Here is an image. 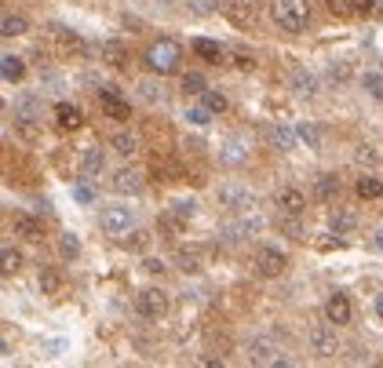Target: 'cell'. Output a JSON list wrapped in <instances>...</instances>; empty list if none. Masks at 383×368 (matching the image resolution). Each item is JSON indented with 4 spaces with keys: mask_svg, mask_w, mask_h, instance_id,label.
I'll list each match as a JSON object with an SVG mask.
<instances>
[{
    "mask_svg": "<svg viewBox=\"0 0 383 368\" xmlns=\"http://www.w3.org/2000/svg\"><path fill=\"white\" fill-rule=\"evenodd\" d=\"M270 19L285 33H303L310 26V0H274L270 4Z\"/></svg>",
    "mask_w": 383,
    "mask_h": 368,
    "instance_id": "1",
    "label": "cell"
},
{
    "mask_svg": "<svg viewBox=\"0 0 383 368\" xmlns=\"http://www.w3.org/2000/svg\"><path fill=\"white\" fill-rule=\"evenodd\" d=\"M179 62H183V47L175 44V40H168V37L153 40V44L147 47V66H150L157 77L175 73V70H179Z\"/></svg>",
    "mask_w": 383,
    "mask_h": 368,
    "instance_id": "2",
    "label": "cell"
},
{
    "mask_svg": "<svg viewBox=\"0 0 383 368\" xmlns=\"http://www.w3.org/2000/svg\"><path fill=\"white\" fill-rule=\"evenodd\" d=\"M216 201H219V208H227V212H234V215H248L252 208H255V194H252L248 186H241V183L219 186Z\"/></svg>",
    "mask_w": 383,
    "mask_h": 368,
    "instance_id": "3",
    "label": "cell"
},
{
    "mask_svg": "<svg viewBox=\"0 0 383 368\" xmlns=\"http://www.w3.org/2000/svg\"><path fill=\"white\" fill-rule=\"evenodd\" d=\"M135 310L147 317V321H161V317L168 314V296L161 292V288H142V292L135 296Z\"/></svg>",
    "mask_w": 383,
    "mask_h": 368,
    "instance_id": "4",
    "label": "cell"
},
{
    "mask_svg": "<svg viewBox=\"0 0 383 368\" xmlns=\"http://www.w3.org/2000/svg\"><path fill=\"white\" fill-rule=\"evenodd\" d=\"M99 222H103L106 233L121 237V233H128V230L135 227V212H132V208H124V204H110V208H103Z\"/></svg>",
    "mask_w": 383,
    "mask_h": 368,
    "instance_id": "5",
    "label": "cell"
},
{
    "mask_svg": "<svg viewBox=\"0 0 383 368\" xmlns=\"http://www.w3.org/2000/svg\"><path fill=\"white\" fill-rule=\"evenodd\" d=\"M285 266H289V259H285L281 248L263 245L260 252H255V270H260V277H281Z\"/></svg>",
    "mask_w": 383,
    "mask_h": 368,
    "instance_id": "6",
    "label": "cell"
},
{
    "mask_svg": "<svg viewBox=\"0 0 383 368\" xmlns=\"http://www.w3.org/2000/svg\"><path fill=\"white\" fill-rule=\"evenodd\" d=\"M310 350L317 358H336L340 354V339H336V332H332V321L310 328Z\"/></svg>",
    "mask_w": 383,
    "mask_h": 368,
    "instance_id": "7",
    "label": "cell"
},
{
    "mask_svg": "<svg viewBox=\"0 0 383 368\" xmlns=\"http://www.w3.org/2000/svg\"><path fill=\"white\" fill-rule=\"evenodd\" d=\"M99 109H103L110 121H128V117H132V106H128V99H121L114 88H103V91H99Z\"/></svg>",
    "mask_w": 383,
    "mask_h": 368,
    "instance_id": "8",
    "label": "cell"
},
{
    "mask_svg": "<svg viewBox=\"0 0 383 368\" xmlns=\"http://www.w3.org/2000/svg\"><path fill=\"white\" fill-rule=\"evenodd\" d=\"M274 204L281 208V215H303L307 212V197H303L299 186H281L274 194Z\"/></svg>",
    "mask_w": 383,
    "mask_h": 368,
    "instance_id": "9",
    "label": "cell"
},
{
    "mask_svg": "<svg viewBox=\"0 0 383 368\" xmlns=\"http://www.w3.org/2000/svg\"><path fill=\"white\" fill-rule=\"evenodd\" d=\"M110 186H114V194H128V197H135V194H142V171H135V168H121V171H114V179H110Z\"/></svg>",
    "mask_w": 383,
    "mask_h": 368,
    "instance_id": "10",
    "label": "cell"
},
{
    "mask_svg": "<svg viewBox=\"0 0 383 368\" xmlns=\"http://www.w3.org/2000/svg\"><path fill=\"white\" fill-rule=\"evenodd\" d=\"M248 361L252 365H278V368L289 365L285 358H278V346L270 343V339H252L248 343Z\"/></svg>",
    "mask_w": 383,
    "mask_h": 368,
    "instance_id": "11",
    "label": "cell"
},
{
    "mask_svg": "<svg viewBox=\"0 0 383 368\" xmlns=\"http://www.w3.org/2000/svg\"><path fill=\"white\" fill-rule=\"evenodd\" d=\"M350 314H354V307H350V296L343 292H332L329 302H325V317L332 325H350Z\"/></svg>",
    "mask_w": 383,
    "mask_h": 368,
    "instance_id": "12",
    "label": "cell"
},
{
    "mask_svg": "<svg viewBox=\"0 0 383 368\" xmlns=\"http://www.w3.org/2000/svg\"><path fill=\"white\" fill-rule=\"evenodd\" d=\"M263 227H266V222L248 212V219H237L234 227H227V237H230V241H252V237L263 233Z\"/></svg>",
    "mask_w": 383,
    "mask_h": 368,
    "instance_id": "13",
    "label": "cell"
},
{
    "mask_svg": "<svg viewBox=\"0 0 383 368\" xmlns=\"http://www.w3.org/2000/svg\"><path fill=\"white\" fill-rule=\"evenodd\" d=\"M329 230L336 237H350L358 230V215L350 212V208H332V212H329Z\"/></svg>",
    "mask_w": 383,
    "mask_h": 368,
    "instance_id": "14",
    "label": "cell"
},
{
    "mask_svg": "<svg viewBox=\"0 0 383 368\" xmlns=\"http://www.w3.org/2000/svg\"><path fill=\"white\" fill-rule=\"evenodd\" d=\"M55 124L62 128V132H73V128H81V124H84L81 106H73V102H59V106H55Z\"/></svg>",
    "mask_w": 383,
    "mask_h": 368,
    "instance_id": "15",
    "label": "cell"
},
{
    "mask_svg": "<svg viewBox=\"0 0 383 368\" xmlns=\"http://www.w3.org/2000/svg\"><path fill=\"white\" fill-rule=\"evenodd\" d=\"M37 284H40V296H59V292H62V284H66V277H62V270H59V266H40Z\"/></svg>",
    "mask_w": 383,
    "mask_h": 368,
    "instance_id": "16",
    "label": "cell"
},
{
    "mask_svg": "<svg viewBox=\"0 0 383 368\" xmlns=\"http://www.w3.org/2000/svg\"><path fill=\"white\" fill-rule=\"evenodd\" d=\"M340 190H343V186H340V179H336V175H329V171L314 179V197L322 201V204H332V201L340 197Z\"/></svg>",
    "mask_w": 383,
    "mask_h": 368,
    "instance_id": "17",
    "label": "cell"
},
{
    "mask_svg": "<svg viewBox=\"0 0 383 368\" xmlns=\"http://www.w3.org/2000/svg\"><path fill=\"white\" fill-rule=\"evenodd\" d=\"M11 227H15V233H19V237H26V241H40V237H44V222L33 219V215H26V212L15 215Z\"/></svg>",
    "mask_w": 383,
    "mask_h": 368,
    "instance_id": "18",
    "label": "cell"
},
{
    "mask_svg": "<svg viewBox=\"0 0 383 368\" xmlns=\"http://www.w3.org/2000/svg\"><path fill=\"white\" fill-rule=\"evenodd\" d=\"M289 88L299 95V99H310V95L317 91V77H314L310 70H292V77H289Z\"/></svg>",
    "mask_w": 383,
    "mask_h": 368,
    "instance_id": "19",
    "label": "cell"
},
{
    "mask_svg": "<svg viewBox=\"0 0 383 368\" xmlns=\"http://www.w3.org/2000/svg\"><path fill=\"white\" fill-rule=\"evenodd\" d=\"M26 266V255L19 248H0V277H15Z\"/></svg>",
    "mask_w": 383,
    "mask_h": 368,
    "instance_id": "20",
    "label": "cell"
},
{
    "mask_svg": "<svg viewBox=\"0 0 383 368\" xmlns=\"http://www.w3.org/2000/svg\"><path fill=\"white\" fill-rule=\"evenodd\" d=\"M103 62H106L110 70H124L128 66V47L121 40H106L103 44Z\"/></svg>",
    "mask_w": 383,
    "mask_h": 368,
    "instance_id": "21",
    "label": "cell"
},
{
    "mask_svg": "<svg viewBox=\"0 0 383 368\" xmlns=\"http://www.w3.org/2000/svg\"><path fill=\"white\" fill-rule=\"evenodd\" d=\"M227 19H230L234 26L248 29V26L255 22V15H252V8H248V0H234V4H227Z\"/></svg>",
    "mask_w": 383,
    "mask_h": 368,
    "instance_id": "22",
    "label": "cell"
},
{
    "mask_svg": "<svg viewBox=\"0 0 383 368\" xmlns=\"http://www.w3.org/2000/svg\"><path fill=\"white\" fill-rule=\"evenodd\" d=\"M103 168H106V153H103L99 146H91V150L81 153V171L88 175V179H91V175H99Z\"/></svg>",
    "mask_w": 383,
    "mask_h": 368,
    "instance_id": "23",
    "label": "cell"
},
{
    "mask_svg": "<svg viewBox=\"0 0 383 368\" xmlns=\"http://www.w3.org/2000/svg\"><path fill=\"white\" fill-rule=\"evenodd\" d=\"M26 29H29V19H26V15H4V19H0V37H22L26 33Z\"/></svg>",
    "mask_w": 383,
    "mask_h": 368,
    "instance_id": "24",
    "label": "cell"
},
{
    "mask_svg": "<svg viewBox=\"0 0 383 368\" xmlns=\"http://www.w3.org/2000/svg\"><path fill=\"white\" fill-rule=\"evenodd\" d=\"M0 77H4V81H11V84H19L22 77H26V62L15 59V55H4V59H0Z\"/></svg>",
    "mask_w": 383,
    "mask_h": 368,
    "instance_id": "25",
    "label": "cell"
},
{
    "mask_svg": "<svg viewBox=\"0 0 383 368\" xmlns=\"http://www.w3.org/2000/svg\"><path fill=\"white\" fill-rule=\"evenodd\" d=\"M110 150L121 153V157H132L139 150V139L132 132H114V135H110Z\"/></svg>",
    "mask_w": 383,
    "mask_h": 368,
    "instance_id": "26",
    "label": "cell"
},
{
    "mask_svg": "<svg viewBox=\"0 0 383 368\" xmlns=\"http://www.w3.org/2000/svg\"><path fill=\"white\" fill-rule=\"evenodd\" d=\"M354 194L361 201H376V197H383V183L376 179V175H361V179L354 183Z\"/></svg>",
    "mask_w": 383,
    "mask_h": 368,
    "instance_id": "27",
    "label": "cell"
},
{
    "mask_svg": "<svg viewBox=\"0 0 383 368\" xmlns=\"http://www.w3.org/2000/svg\"><path fill=\"white\" fill-rule=\"evenodd\" d=\"M175 266H179L183 274H197V270L204 266V255L197 248H183L179 255H175Z\"/></svg>",
    "mask_w": 383,
    "mask_h": 368,
    "instance_id": "28",
    "label": "cell"
},
{
    "mask_svg": "<svg viewBox=\"0 0 383 368\" xmlns=\"http://www.w3.org/2000/svg\"><path fill=\"white\" fill-rule=\"evenodd\" d=\"M194 55L204 59V62H223V47L216 40H209V37H197L194 40Z\"/></svg>",
    "mask_w": 383,
    "mask_h": 368,
    "instance_id": "29",
    "label": "cell"
},
{
    "mask_svg": "<svg viewBox=\"0 0 383 368\" xmlns=\"http://www.w3.org/2000/svg\"><path fill=\"white\" fill-rule=\"evenodd\" d=\"M296 132H292V128H285V124H274V128H270V142H274V146L278 150H296Z\"/></svg>",
    "mask_w": 383,
    "mask_h": 368,
    "instance_id": "30",
    "label": "cell"
},
{
    "mask_svg": "<svg viewBox=\"0 0 383 368\" xmlns=\"http://www.w3.org/2000/svg\"><path fill=\"white\" fill-rule=\"evenodd\" d=\"M361 88L369 91L376 102H383V73H376V70L373 73H361Z\"/></svg>",
    "mask_w": 383,
    "mask_h": 368,
    "instance_id": "31",
    "label": "cell"
},
{
    "mask_svg": "<svg viewBox=\"0 0 383 368\" xmlns=\"http://www.w3.org/2000/svg\"><path fill=\"white\" fill-rule=\"evenodd\" d=\"M350 77H354V66H350V62H332L329 66V81L332 84H350Z\"/></svg>",
    "mask_w": 383,
    "mask_h": 368,
    "instance_id": "32",
    "label": "cell"
},
{
    "mask_svg": "<svg viewBox=\"0 0 383 368\" xmlns=\"http://www.w3.org/2000/svg\"><path fill=\"white\" fill-rule=\"evenodd\" d=\"M59 255H62V259H77V255H81V241H77V233H62L59 237Z\"/></svg>",
    "mask_w": 383,
    "mask_h": 368,
    "instance_id": "33",
    "label": "cell"
},
{
    "mask_svg": "<svg viewBox=\"0 0 383 368\" xmlns=\"http://www.w3.org/2000/svg\"><path fill=\"white\" fill-rule=\"evenodd\" d=\"M183 91H186V95H204V91H209L204 73H183Z\"/></svg>",
    "mask_w": 383,
    "mask_h": 368,
    "instance_id": "34",
    "label": "cell"
},
{
    "mask_svg": "<svg viewBox=\"0 0 383 368\" xmlns=\"http://www.w3.org/2000/svg\"><path fill=\"white\" fill-rule=\"evenodd\" d=\"M201 102L209 106L212 114H227V106H230V102H227V95H223V91H212V88L201 95Z\"/></svg>",
    "mask_w": 383,
    "mask_h": 368,
    "instance_id": "35",
    "label": "cell"
},
{
    "mask_svg": "<svg viewBox=\"0 0 383 368\" xmlns=\"http://www.w3.org/2000/svg\"><path fill=\"white\" fill-rule=\"evenodd\" d=\"M121 245H124L128 252H147V245H150V233H147V230H132V233H128Z\"/></svg>",
    "mask_w": 383,
    "mask_h": 368,
    "instance_id": "36",
    "label": "cell"
},
{
    "mask_svg": "<svg viewBox=\"0 0 383 368\" xmlns=\"http://www.w3.org/2000/svg\"><path fill=\"white\" fill-rule=\"evenodd\" d=\"M325 11L332 15V19H350L354 15V8H350V0H322Z\"/></svg>",
    "mask_w": 383,
    "mask_h": 368,
    "instance_id": "37",
    "label": "cell"
},
{
    "mask_svg": "<svg viewBox=\"0 0 383 368\" xmlns=\"http://www.w3.org/2000/svg\"><path fill=\"white\" fill-rule=\"evenodd\" d=\"M296 135H299L303 142H307V146H310V150L317 146V142H322V132H317V128H314L310 121H303V124L296 128Z\"/></svg>",
    "mask_w": 383,
    "mask_h": 368,
    "instance_id": "38",
    "label": "cell"
},
{
    "mask_svg": "<svg viewBox=\"0 0 383 368\" xmlns=\"http://www.w3.org/2000/svg\"><path fill=\"white\" fill-rule=\"evenodd\" d=\"M186 121H190V124H197V128H204V124L212 121V109L201 102V106H194V109H186Z\"/></svg>",
    "mask_w": 383,
    "mask_h": 368,
    "instance_id": "39",
    "label": "cell"
},
{
    "mask_svg": "<svg viewBox=\"0 0 383 368\" xmlns=\"http://www.w3.org/2000/svg\"><path fill=\"white\" fill-rule=\"evenodd\" d=\"M183 227H186V219H183V215H175L172 208H168V215H161V230H165V233H179Z\"/></svg>",
    "mask_w": 383,
    "mask_h": 368,
    "instance_id": "40",
    "label": "cell"
},
{
    "mask_svg": "<svg viewBox=\"0 0 383 368\" xmlns=\"http://www.w3.org/2000/svg\"><path fill=\"white\" fill-rule=\"evenodd\" d=\"M350 8H354V15H361V19H369V15H376L380 0H350Z\"/></svg>",
    "mask_w": 383,
    "mask_h": 368,
    "instance_id": "41",
    "label": "cell"
},
{
    "mask_svg": "<svg viewBox=\"0 0 383 368\" xmlns=\"http://www.w3.org/2000/svg\"><path fill=\"white\" fill-rule=\"evenodd\" d=\"M186 4H190V11H194V15H216L219 0H186Z\"/></svg>",
    "mask_w": 383,
    "mask_h": 368,
    "instance_id": "42",
    "label": "cell"
},
{
    "mask_svg": "<svg viewBox=\"0 0 383 368\" xmlns=\"http://www.w3.org/2000/svg\"><path fill=\"white\" fill-rule=\"evenodd\" d=\"M296 219H299V215H285V219H281V230L289 233V237H296V241H303V227H299Z\"/></svg>",
    "mask_w": 383,
    "mask_h": 368,
    "instance_id": "43",
    "label": "cell"
},
{
    "mask_svg": "<svg viewBox=\"0 0 383 368\" xmlns=\"http://www.w3.org/2000/svg\"><path fill=\"white\" fill-rule=\"evenodd\" d=\"M73 197L81 201V204H95V190H91L88 183H77V186H73Z\"/></svg>",
    "mask_w": 383,
    "mask_h": 368,
    "instance_id": "44",
    "label": "cell"
},
{
    "mask_svg": "<svg viewBox=\"0 0 383 368\" xmlns=\"http://www.w3.org/2000/svg\"><path fill=\"white\" fill-rule=\"evenodd\" d=\"M230 62H234L237 70H245V73H248V70L255 66V59H252L248 52H234V55H230Z\"/></svg>",
    "mask_w": 383,
    "mask_h": 368,
    "instance_id": "45",
    "label": "cell"
},
{
    "mask_svg": "<svg viewBox=\"0 0 383 368\" xmlns=\"http://www.w3.org/2000/svg\"><path fill=\"white\" fill-rule=\"evenodd\" d=\"M62 44L66 47H73V52H84V40L73 33V29H62Z\"/></svg>",
    "mask_w": 383,
    "mask_h": 368,
    "instance_id": "46",
    "label": "cell"
},
{
    "mask_svg": "<svg viewBox=\"0 0 383 368\" xmlns=\"http://www.w3.org/2000/svg\"><path fill=\"white\" fill-rule=\"evenodd\" d=\"M223 161H227V164H237V161H245V150L237 146V142H230V146H227V153H223Z\"/></svg>",
    "mask_w": 383,
    "mask_h": 368,
    "instance_id": "47",
    "label": "cell"
},
{
    "mask_svg": "<svg viewBox=\"0 0 383 368\" xmlns=\"http://www.w3.org/2000/svg\"><path fill=\"white\" fill-rule=\"evenodd\" d=\"M194 208H197L194 201H172V212H175V215H183V219L194 215Z\"/></svg>",
    "mask_w": 383,
    "mask_h": 368,
    "instance_id": "48",
    "label": "cell"
},
{
    "mask_svg": "<svg viewBox=\"0 0 383 368\" xmlns=\"http://www.w3.org/2000/svg\"><path fill=\"white\" fill-rule=\"evenodd\" d=\"M354 157H358L361 164H376V161H380V153H376L373 146H358V153H354Z\"/></svg>",
    "mask_w": 383,
    "mask_h": 368,
    "instance_id": "49",
    "label": "cell"
},
{
    "mask_svg": "<svg viewBox=\"0 0 383 368\" xmlns=\"http://www.w3.org/2000/svg\"><path fill=\"white\" fill-rule=\"evenodd\" d=\"M142 270H147V274H165V263L161 259H147V263H142Z\"/></svg>",
    "mask_w": 383,
    "mask_h": 368,
    "instance_id": "50",
    "label": "cell"
},
{
    "mask_svg": "<svg viewBox=\"0 0 383 368\" xmlns=\"http://www.w3.org/2000/svg\"><path fill=\"white\" fill-rule=\"evenodd\" d=\"M139 91H142V99H150V102H153V99H161V88H153V84H142Z\"/></svg>",
    "mask_w": 383,
    "mask_h": 368,
    "instance_id": "51",
    "label": "cell"
},
{
    "mask_svg": "<svg viewBox=\"0 0 383 368\" xmlns=\"http://www.w3.org/2000/svg\"><path fill=\"white\" fill-rule=\"evenodd\" d=\"M373 314H376V317H380V321H383V292H380V296L373 299Z\"/></svg>",
    "mask_w": 383,
    "mask_h": 368,
    "instance_id": "52",
    "label": "cell"
},
{
    "mask_svg": "<svg viewBox=\"0 0 383 368\" xmlns=\"http://www.w3.org/2000/svg\"><path fill=\"white\" fill-rule=\"evenodd\" d=\"M373 241H376V248H380V252H383V227H380V230H376V237H373Z\"/></svg>",
    "mask_w": 383,
    "mask_h": 368,
    "instance_id": "53",
    "label": "cell"
},
{
    "mask_svg": "<svg viewBox=\"0 0 383 368\" xmlns=\"http://www.w3.org/2000/svg\"><path fill=\"white\" fill-rule=\"evenodd\" d=\"M8 354H11V346H8L4 339H0V358H8Z\"/></svg>",
    "mask_w": 383,
    "mask_h": 368,
    "instance_id": "54",
    "label": "cell"
},
{
    "mask_svg": "<svg viewBox=\"0 0 383 368\" xmlns=\"http://www.w3.org/2000/svg\"><path fill=\"white\" fill-rule=\"evenodd\" d=\"M0 109H4V99H0Z\"/></svg>",
    "mask_w": 383,
    "mask_h": 368,
    "instance_id": "55",
    "label": "cell"
}]
</instances>
